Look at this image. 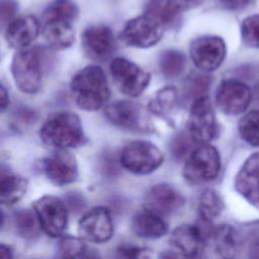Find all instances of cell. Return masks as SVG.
<instances>
[{
	"label": "cell",
	"mask_w": 259,
	"mask_h": 259,
	"mask_svg": "<svg viewBox=\"0 0 259 259\" xmlns=\"http://www.w3.org/2000/svg\"><path fill=\"white\" fill-rule=\"evenodd\" d=\"M162 73L167 78H176L183 73L186 66L185 56L176 50L164 51L159 60Z\"/></svg>",
	"instance_id": "obj_27"
},
{
	"label": "cell",
	"mask_w": 259,
	"mask_h": 259,
	"mask_svg": "<svg viewBox=\"0 0 259 259\" xmlns=\"http://www.w3.org/2000/svg\"><path fill=\"white\" fill-rule=\"evenodd\" d=\"M59 255L65 258H83L88 256V247L79 238L73 236H64L58 246Z\"/></svg>",
	"instance_id": "obj_31"
},
{
	"label": "cell",
	"mask_w": 259,
	"mask_h": 259,
	"mask_svg": "<svg viewBox=\"0 0 259 259\" xmlns=\"http://www.w3.org/2000/svg\"><path fill=\"white\" fill-rule=\"evenodd\" d=\"M164 26L153 17L144 14L130 19L121 31L122 40L135 48L146 49L155 46L162 38Z\"/></svg>",
	"instance_id": "obj_9"
},
{
	"label": "cell",
	"mask_w": 259,
	"mask_h": 259,
	"mask_svg": "<svg viewBox=\"0 0 259 259\" xmlns=\"http://www.w3.org/2000/svg\"><path fill=\"white\" fill-rule=\"evenodd\" d=\"M41 51L38 48L21 49L11 62V74L19 90L36 93L41 87Z\"/></svg>",
	"instance_id": "obj_3"
},
{
	"label": "cell",
	"mask_w": 259,
	"mask_h": 259,
	"mask_svg": "<svg viewBox=\"0 0 259 259\" xmlns=\"http://www.w3.org/2000/svg\"><path fill=\"white\" fill-rule=\"evenodd\" d=\"M40 228L50 237L63 234L68 223V207L58 197L45 195L33 203Z\"/></svg>",
	"instance_id": "obj_10"
},
{
	"label": "cell",
	"mask_w": 259,
	"mask_h": 259,
	"mask_svg": "<svg viewBox=\"0 0 259 259\" xmlns=\"http://www.w3.org/2000/svg\"><path fill=\"white\" fill-rule=\"evenodd\" d=\"M210 81L205 75H194L189 77L185 85V94L193 100L198 97L206 96Z\"/></svg>",
	"instance_id": "obj_33"
},
{
	"label": "cell",
	"mask_w": 259,
	"mask_h": 259,
	"mask_svg": "<svg viewBox=\"0 0 259 259\" xmlns=\"http://www.w3.org/2000/svg\"><path fill=\"white\" fill-rule=\"evenodd\" d=\"M175 1L178 3V5L182 10H185L199 4L201 0H175Z\"/></svg>",
	"instance_id": "obj_42"
},
{
	"label": "cell",
	"mask_w": 259,
	"mask_h": 259,
	"mask_svg": "<svg viewBox=\"0 0 259 259\" xmlns=\"http://www.w3.org/2000/svg\"><path fill=\"white\" fill-rule=\"evenodd\" d=\"M79 233L83 239L92 243H105L113 235V223L109 210L96 206L86 212L79 222Z\"/></svg>",
	"instance_id": "obj_14"
},
{
	"label": "cell",
	"mask_w": 259,
	"mask_h": 259,
	"mask_svg": "<svg viewBox=\"0 0 259 259\" xmlns=\"http://www.w3.org/2000/svg\"><path fill=\"white\" fill-rule=\"evenodd\" d=\"M9 105V95L6 88L0 83V113L5 111Z\"/></svg>",
	"instance_id": "obj_41"
},
{
	"label": "cell",
	"mask_w": 259,
	"mask_h": 259,
	"mask_svg": "<svg viewBox=\"0 0 259 259\" xmlns=\"http://www.w3.org/2000/svg\"><path fill=\"white\" fill-rule=\"evenodd\" d=\"M182 11L175 0H151L145 14L158 20L163 26H172L176 24Z\"/></svg>",
	"instance_id": "obj_24"
},
{
	"label": "cell",
	"mask_w": 259,
	"mask_h": 259,
	"mask_svg": "<svg viewBox=\"0 0 259 259\" xmlns=\"http://www.w3.org/2000/svg\"><path fill=\"white\" fill-rule=\"evenodd\" d=\"M70 87L78 107L87 111L101 108L110 95L106 76L98 66H88L80 70L73 77Z\"/></svg>",
	"instance_id": "obj_1"
},
{
	"label": "cell",
	"mask_w": 259,
	"mask_h": 259,
	"mask_svg": "<svg viewBox=\"0 0 259 259\" xmlns=\"http://www.w3.org/2000/svg\"><path fill=\"white\" fill-rule=\"evenodd\" d=\"M226 44L217 35H202L195 38L189 49L190 57L196 68L203 72L218 69L226 56Z\"/></svg>",
	"instance_id": "obj_12"
},
{
	"label": "cell",
	"mask_w": 259,
	"mask_h": 259,
	"mask_svg": "<svg viewBox=\"0 0 259 259\" xmlns=\"http://www.w3.org/2000/svg\"><path fill=\"white\" fill-rule=\"evenodd\" d=\"M221 3L228 9L239 10L247 7L253 0H220Z\"/></svg>",
	"instance_id": "obj_40"
},
{
	"label": "cell",
	"mask_w": 259,
	"mask_h": 259,
	"mask_svg": "<svg viewBox=\"0 0 259 259\" xmlns=\"http://www.w3.org/2000/svg\"><path fill=\"white\" fill-rule=\"evenodd\" d=\"M235 187L248 202L259 208V153L245 161L236 176Z\"/></svg>",
	"instance_id": "obj_18"
},
{
	"label": "cell",
	"mask_w": 259,
	"mask_h": 259,
	"mask_svg": "<svg viewBox=\"0 0 259 259\" xmlns=\"http://www.w3.org/2000/svg\"><path fill=\"white\" fill-rule=\"evenodd\" d=\"M241 35L248 47L259 49V14L250 15L243 20Z\"/></svg>",
	"instance_id": "obj_32"
},
{
	"label": "cell",
	"mask_w": 259,
	"mask_h": 259,
	"mask_svg": "<svg viewBox=\"0 0 259 259\" xmlns=\"http://www.w3.org/2000/svg\"><path fill=\"white\" fill-rule=\"evenodd\" d=\"M163 163V154L151 142L134 141L128 143L120 154V164L127 171L145 175L152 173Z\"/></svg>",
	"instance_id": "obj_5"
},
{
	"label": "cell",
	"mask_w": 259,
	"mask_h": 259,
	"mask_svg": "<svg viewBox=\"0 0 259 259\" xmlns=\"http://www.w3.org/2000/svg\"><path fill=\"white\" fill-rule=\"evenodd\" d=\"M178 106V93L175 87L167 86L160 89L149 102V109L162 117H169Z\"/></svg>",
	"instance_id": "obj_25"
},
{
	"label": "cell",
	"mask_w": 259,
	"mask_h": 259,
	"mask_svg": "<svg viewBox=\"0 0 259 259\" xmlns=\"http://www.w3.org/2000/svg\"><path fill=\"white\" fill-rule=\"evenodd\" d=\"M27 184L24 177L15 174L9 167L0 165V204L10 205L20 200Z\"/></svg>",
	"instance_id": "obj_21"
},
{
	"label": "cell",
	"mask_w": 259,
	"mask_h": 259,
	"mask_svg": "<svg viewBox=\"0 0 259 259\" xmlns=\"http://www.w3.org/2000/svg\"><path fill=\"white\" fill-rule=\"evenodd\" d=\"M17 11V3L14 0H0V28L8 25Z\"/></svg>",
	"instance_id": "obj_36"
},
{
	"label": "cell",
	"mask_w": 259,
	"mask_h": 259,
	"mask_svg": "<svg viewBox=\"0 0 259 259\" xmlns=\"http://www.w3.org/2000/svg\"><path fill=\"white\" fill-rule=\"evenodd\" d=\"M221 169V157L215 148L206 144L192 150L186 158L183 169L185 179L192 184L213 180Z\"/></svg>",
	"instance_id": "obj_4"
},
{
	"label": "cell",
	"mask_w": 259,
	"mask_h": 259,
	"mask_svg": "<svg viewBox=\"0 0 259 259\" xmlns=\"http://www.w3.org/2000/svg\"><path fill=\"white\" fill-rule=\"evenodd\" d=\"M78 6L73 0H54L45 9L42 18L48 20H65L72 22L78 16Z\"/></svg>",
	"instance_id": "obj_26"
},
{
	"label": "cell",
	"mask_w": 259,
	"mask_h": 259,
	"mask_svg": "<svg viewBox=\"0 0 259 259\" xmlns=\"http://www.w3.org/2000/svg\"><path fill=\"white\" fill-rule=\"evenodd\" d=\"M40 25L32 15H25L13 19L6 27L5 37L8 45L14 49L27 48L38 35Z\"/></svg>",
	"instance_id": "obj_19"
},
{
	"label": "cell",
	"mask_w": 259,
	"mask_h": 259,
	"mask_svg": "<svg viewBox=\"0 0 259 259\" xmlns=\"http://www.w3.org/2000/svg\"><path fill=\"white\" fill-rule=\"evenodd\" d=\"M217 105L228 115H238L248 108L251 101L249 87L235 79L224 80L217 91Z\"/></svg>",
	"instance_id": "obj_13"
},
{
	"label": "cell",
	"mask_w": 259,
	"mask_h": 259,
	"mask_svg": "<svg viewBox=\"0 0 259 259\" xmlns=\"http://www.w3.org/2000/svg\"><path fill=\"white\" fill-rule=\"evenodd\" d=\"M241 138L253 147H259V111L253 110L245 114L239 122Z\"/></svg>",
	"instance_id": "obj_30"
},
{
	"label": "cell",
	"mask_w": 259,
	"mask_h": 259,
	"mask_svg": "<svg viewBox=\"0 0 259 259\" xmlns=\"http://www.w3.org/2000/svg\"><path fill=\"white\" fill-rule=\"evenodd\" d=\"M132 228L137 236L146 239L161 238L168 231L167 224L160 215L149 210L138 212L133 218Z\"/></svg>",
	"instance_id": "obj_22"
},
{
	"label": "cell",
	"mask_w": 259,
	"mask_h": 259,
	"mask_svg": "<svg viewBox=\"0 0 259 259\" xmlns=\"http://www.w3.org/2000/svg\"><path fill=\"white\" fill-rule=\"evenodd\" d=\"M209 223L201 219L199 225H182L177 227L170 238L171 246L181 256H198L204 249L213 229L209 227Z\"/></svg>",
	"instance_id": "obj_6"
},
{
	"label": "cell",
	"mask_w": 259,
	"mask_h": 259,
	"mask_svg": "<svg viewBox=\"0 0 259 259\" xmlns=\"http://www.w3.org/2000/svg\"><path fill=\"white\" fill-rule=\"evenodd\" d=\"M13 256V250L5 244L0 243V258H11Z\"/></svg>",
	"instance_id": "obj_43"
},
{
	"label": "cell",
	"mask_w": 259,
	"mask_h": 259,
	"mask_svg": "<svg viewBox=\"0 0 259 259\" xmlns=\"http://www.w3.org/2000/svg\"><path fill=\"white\" fill-rule=\"evenodd\" d=\"M224 209V201L214 190L207 189L203 191L199 198L198 211L200 219L211 222L219 217Z\"/></svg>",
	"instance_id": "obj_28"
},
{
	"label": "cell",
	"mask_w": 259,
	"mask_h": 259,
	"mask_svg": "<svg viewBox=\"0 0 259 259\" xmlns=\"http://www.w3.org/2000/svg\"><path fill=\"white\" fill-rule=\"evenodd\" d=\"M248 246H249L250 256L254 258H259V229H257L251 235Z\"/></svg>",
	"instance_id": "obj_39"
},
{
	"label": "cell",
	"mask_w": 259,
	"mask_h": 259,
	"mask_svg": "<svg viewBox=\"0 0 259 259\" xmlns=\"http://www.w3.org/2000/svg\"><path fill=\"white\" fill-rule=\"evenodd\" d=\"M188 132L199 144H206L215 138L218 125L215 116L207 96L192 101L188 118Z\"/></svg>",
	"instance_id": "obj_11"
},
{
	"label": "cell",
	"mask_w": 259,
	"mask_h": 259,
	"mask_svg": "<svg viewBox=\"0 0 259 259\" xmlns=\"http://www.w3.org/2000/svg\"><path fill=\"white\" fill-rule=\"evenodd\" d=\"M85 201L82 196L78 193H71L67 196V207L70 208L72 211H79L84 206Z\"/></svg>",
	"instance_id": "obj_37"
},
{
	"label": "cell",
	"mask_w": 259,
	"mask_h": 259,
	"mask_svg": "<svg viewBox=\"0 0 259 259\" xmlns=\"http://www.w3.org/2000/svg\"><path fill=\"white\" fill-rule=\"evenodd\" d=\"M42 32L50 47L56 50L70 48L75 39L74 29L71 22L65 20L45 21Z\"/></svg>",
	"instance_id": "obj_23"
},
{
	"label": "cell",
	"mask_w": 259,
	"mask_h": 259,
	"mask_svg": "<svg viewBox=\"0 0 259 259\" xmlns=\"http://www.w3.org/2000/svg\"><path fill=\"white\" fill-rule=\"evenodd\" d=\"M39 136L44 144L57 149H68L86 143L81 119L70 111L56 112L42 124Z\"/></svg>",
	"instance_id": "obj_2"
},
{
	"label": "cell",
	"mask_w": 259,
	"mask_h": 259,
	"mask_svg": "<svg viewBox=\"0 0 259 259\" xmlns=\"http://www.w3.org/2000/svg\"><path fill=\"white\" fill-rule=\"evenodd\" d=\"M105 115L112 124L123 130L146 133L152 128L145 109L139 103L130 100H119L108 104L105 107Z\"/></svg>",
	"instance_id": "obj_8"
},
{
	"label": "cell",
	"mask_w": 259,
	"mask_h": 259,
	"mask_svg": "<svg viewBox=\"0 0 259 259\" xmlns=\"http://www.w3.org/2000/svg\"><path fill=\"white\" fill-rule=\"evenodd\" d=\"M82 46L85 54L93 60L108 59L115 49V38L111 29L103 24L88 26L82 33Z\"/></svg>",
	"instance_id": "obj_15"
},
{
	"label": "cell",
	"mask_w": 259,
	"mask_h": 259,
	"mask_svg": "<svg viewBox=\"0 0 259 259\" xmlns=\"http://www.w3.org/2000/svg\"><path fill=\"white\" fill-rule=\"evenodd\" d=\"M110 73L117 88L125 95L139 96L150 83L151 76L133 62L115 58L110 63Z\"/></svg>",
	"instance_id": "obj_7"
},
{
	"label": "cell",
	"mask_w": 259,
	"mask_h": 259,
	"mask_svg": "<svg viewBox=\"0 0 259 259\" xmlns=\"http://www.w3.org/2000/svg\"><path fill=\"white\" fill-rule=\"evenodd\" d=\"M214 252L221 257H235L240 252L242 240L239 232L230 225H221L212 229L209 240Z\"/></svg>",
	"instance_id": "obj_20"
},
{
	"label": "cell",
	"mask_w": 259,
	"mask_h": 259,
	"mask_svg": "<svg viewBox=\"0 0 259 259\" xmlns=\"http://www.w3.org/2000/svg\"><path fill=\"white\" fill-rule=\"evenodd\" d=\"M146 252L143 248L133 247V246H120L118 248V253L122 257H128V258H137V257H143L144 253Z\"/></svg>",
	"instance_id": "obj_38"
},
{
	"label": "cell",
	"mask_w": 259,
	"mask_h": 259,
	"mask_svg": "<svg viewBox=\"0 0 259 259\" xmlns=\"http://www.w3.org/2000/svg\"><path fill=\"white\" fill-rule=\"evenodd\" d=\"M46 176L57 185H67L77 180L78 165L75 157L61 150L42 161Z\"/></svg>",
	"instance_id": "obj_17"
},
{
	"label": "cell",
	"mask_w": 259,
	"mask_h": 259,
	"mask_svg": "<svg viewBox=\"0 0 259 259\" xmlns=\"http://www.w3.org/2000/svg\"><path fill=\"white\" fill-rule=\"evenodd\" d=\"M3 224H4V214H3V212L0 210V228L3 226Z\"/></svg>",
	"instance_id": "obj_44"
},
{
	"label": "cell",
	"mask_w": 259,
	"mask_h": 259,
	"mask_svg": "<svg viewBox=\"0 0 259 259\" xmlns=\"http://www.w3.org/2000/svg\"><path fill=\"white\" fill-rule=\"evenodd\" d=\"M14 224L19 236L25 239L35 238L40 228L36 214L28 209H20L14 214Z\"/></svg>",
	"instance_id": "obj_29"
},
{
	"label": "cell",
	"mask_w": 259,
	"mask_h": 259,
	"mask_svg": "<svg viewBox=\"0 0 259 259\" xmlns=\"http://www.w3.org/2000/svg\"><path fill=\"white\" fill-rule=\"evenodd\" d=\"M184 202L183 195L166 183L153 186L145 197L146 209L159 215H168L178 211Z\"/></svg>",
	"instance_id": "obj_16"
},
{
	"label": "cell",
	"mask_w": 259,
	"mask_h": 259,
	"mask_svg": "<svg viewBox=\"0 0 259 259\" xmlns=\"http://www.w3.org/2000/svg\"><path fill=\"white\" fill-rule=\"evenodd\" d=\"M195 142L190 134H179L175 137L171 143V152L176 159L187 158L192 152L191 146Z\"/></svg>",
	"instance_id": "obj_34"
},
{
	"label": "cell",
	"mask_w": 259,
	"mask_h": 259,
	"mask_svg": "<svg viewBox=\"0 0 259 259\" xmlns=\"http://www.w3.org/2000/svg\"><path fill=\"white\" fill-rule=\"evenodd\" d=\"M255 93H256V97H257V100L259 101V83L257 84L256 86V89H255Z\"/></svg>",
	"instance_id": "obj_45"
},
{
	"label": "cell",
	"mask_w": 259,
	"mask_h": 259,
	"mask_svg": "<svg viewBox=\"0 0 259 259\" xmlns=\"http://www.w3.org/2000/svg\"><path fill=\"white\" fill-rule=\"evenodd\" d=\"M117 158L111 151H107L101 154L99 164L101 172L106 176H114L118 173V163Z\"/></svg>",
	"instance_id": "obj_35"
}]
</instances>
